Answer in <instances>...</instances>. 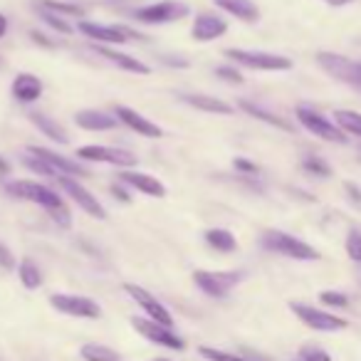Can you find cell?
I'll list each match as a JSON object with an SVG mask.
<instances>
[{"mask_svg": "<svg viewBox=\"0 0 361 361\" xmlns=\"http://www.w3.org/2000/svg\"><path fill=\"white\" fill-rule=\"evenodd\" d=\"M317 65H319L326 75L334 77V80L361 90V62L351 60V57H344V55H336V52L322 50V52H317Z\"/></svg>", "mask_w": 361, "mask_h": 361, "instance_id": "cell-7", "label": "cell"}, {"mask_svg": "<svg viewBox=\"0 0 361 361\" xmlns=\"http://www.w3.org/2000/svg\"><path fill=\"white\" fill-rule=\"evenodd\" d=\"M233 166H235V171H240V173H260V166L257 164H252V161H247V159H243V156H238L235 161H233Z\"/></svg>", "mask_w": 361, "mask_h": 361, "instance_id": "cell-39", "label": "cell"}, {"mask_svg": "<svg viewBox=\"0 0 361 361\" xmlns=\"http://www.w3.org/2000/svg\"><path fill=\"white\" fill-rule=\"evenodd\" d=\"M154 361H169V359H154Z\"/></svg>", "mask_w": 361, "mask_h": 361, "instance_id": "cell-47", "label": "cell"}, {"mask_svg": "<svg viewBox=\"0 0 361 361\" xmlns=\"http://www.w3.org/2000/svg\"><path fill=\"white\" fill-rule=\"evenodd\" d=\"M131 326H134L146 341H151V344H156V346H164V349H171V351L186 349V341L180 339L171 326L156 324V322L149 319V317H134V319H131Z\"/></svg>", "mask_w": 361, "mask_h": 361, "instance_id": "cell-10", "label": "cell"}, {"mask_svg": "<svg viewBox=\"0 0 361 361\" xmlns=\"http://www.w3.org/2000/svg\"><path fill=\"white\" fill-rule=\"evenodd\" d=\"M346 191L351 193V201L359 203V206H361V191H359V188H356L354 183H346Z\"/></svg>", "mask_w": 361, "mask_h": 361, "instance_id": "cell-42", "label": "cell"}, {"mask_svg": "<svg viewBox=\"0 0 361 361\" xmlns=\"http://www.w3.org/2000/svg\"><path fill=\"white\" fill-rule=\"evenodd\" d=\"M114 116L119 119V124H124V126H129L131 131H136V136H144V139H161V136H164V129H161L159 124L146 119L144 114H139V111L131 109V106L116 104Z\"/></svg>", "mask_w": 361, "mask_h": 361, "instance_id": "cell-15", "label": "cell"}, {"mask_svg": "<svg viewBox=\"0 0 361 361\" xmlns=\"http://www.w3.org/2000/svg\"><path fill=\"white\" fill-rule=\"evenodd\" d=\"M295 114H297V121H300L310 134L319 136L322 141H329V144H346L344 131H341L331 119H326L324 114H319L317 109H312V106H307V104H300Z\"/></svg>", "mask_w": 361, "mask_h": 361, "instance_id": "cell-8", "label": "cell"}, {"mask_svg": "<svg viewBox=\"0 0 361 361\" xmlns=\"http://www.w3.org/2000/svg\"><path fill=\"white\" fill-rule=\"evenodd\" d=\"M223 13L238 18L240 23H257L260 20V8L252 0H213Z\"/></svg>", "mask_w": 361, "mask_h": 361, "instance_id": "cell-23", "label": "cell"}, {"mask_svg": "<svg viewBox=\"0 0 361 361\" xmlns=\"http://www.w3.org/2000/svg\"><path fill=\"white\" fill-rule=\"evenodd\" d=\"M80 356L85 361H121V354L106 344H82Z\"/></svg>", "mask_w": 361, "mask_h": 361, "instance_id": "cell-29", "label": "cell"}, {"mask_svg": "<svg viewBox=\"0 0 361 361\" xmlns=\"http://www.w3.org/2000/svg\"><path fill=\"white\" fill-rule=\"evenodd\" d=\"M6 191L11 193L13 198H20V201L35 203V206L45 208L47 213H55V211L67 208L60 193L52 191V188L45 186V183H37V180H11V183L6 186Z\"/></svg>", "mask_w": 361, "mask_h": 361, "instance_id": "cell-2", "label": "cell"}, {"mask_svg": "<svg viewBox=\"0 0 361 361\" xmlns=\"http://www.w3.org/2000/svg\"><path fill=\"white\" fill-rule=\"evenodd\" d=\"M8 173H11V164H8V161L0 156V176H8Z\"/></svg>", "mask_w": 361, "mask_h": 361, "instance_id": "cell-45", "label": "cell"}, {"mask_svg": "<svg viewBox=\"0 0 361 361\" xmlns=\"http://www.w3.org/2000/svg\"><path fill=\"white\" fill-rule=\"evenodd\" d=\"M77 30L85 37H90L92 42H97V45H106V47L124 45L129 40H146V35H141L134 27H126V25H99V23L80 20L77 23Z\"/></svg>", "mask_w": 361, "mask_h": 361, "instance_id": "cell-4", "label": "cell"}, {"mask_svg": "<svg viewBox=\"0 0 361 361\" xmlns=\"http://www.w3.org/2000/svg\"><path fill=\"white\" fill-rule=\"evenodd\" d=\"M37 8H42V11L47 13H55V16L60 18H85L87 11L82 6H75V3H60V0H40L37 3Z\"/></svg>", "mask_w": 361, "mask_h": 361, "instance_id": "cell-27", "label": "cell"}, {"mask_svg": "<svg viewBox=\"0 0 361 361\" xmlns=\"http://www.w3.org/2000/svg\"><path fill=\"white\" fill-rule=\"evenodd\" d=\"M226 57H231L233 65L247 67L255 72H287L292 70V60L277 52H262V50H240V47H228Z\"/></svg>", "mask_w": 361, "mask_h": 361, "instance_id": "cell-3", "label": "cell"}, {"mask_svg": "<svg viewBox=\"0 0 361 361\" xmlns=\"http://www.w3.org/2000/svg\"><path fill=\"white\" fill-rule=\"evenodd\" d=\"M27 116H30V121L37 126V131H42V134H45L47 139L57 141V144H67V141H70V136H67L65 126L57 124L55 119H50V116L40 114V111H32V114H27Z\"/></svg>", "mask_w": 361, "mask_h": 361, "instance_id": "cell-24", "label": "cell"}, {"mask_svg": "<svg viewBox=\"0 0 361 361\" xmlns=\"http://www.w3.org/2000/svg\"><path fill=\"white\" fill-rule=\"evenodd\" d=\"M319 302L326 307H334V310H344V307H349V297H346L344 292H334V290L319 292Z\"/></svg>", "mask_w": 361, "mask_h": 361, "instance_id": "cell-35", "label": "cell"}, {"mask_svg": "<svg viewBox=\"0 0 361 361\" xmlns=\"http://www.w3.org/2000/svg\"><path fill=\"white\" fill-rule=\"evenodd\" d=\"M6 35H8V18L0 13V40H3Z\"/></svg>", "mask_w": 361, "mask_h": 361, "instance_id": "cell-44", "label": "cell"}, {"mask_svg": "<svg viewBox=\"0 0 361 361\" xmlns=\"http://www.w3.org/2000/svg\"><path fill=\"white\" fill-rule=\"evenodd\" d=\"M322 3H326V6H331V8H344V6H349V3H354V0H322Z\"/></svg>", "mask_w": 361, "mask_h": 361, "instance_id": "cell-43", "label": "cell"}, {"mask_svg": "<svg viewBox=\"0 0 361 361\" xmlns=\"http://www.w3.org/2000/svg\"><path fill=\"white\" fill-rule=\"evenodd\" d=\"M3 65H6V62H3V55H0V70H3Z\"/></svg>", "mask_w": 361, "mask_h": 361, "instance_id": "cell-46", "label": "cell"}, {"mask_svg": "<svg viewBox=\"0 0 361 361\" xmlns=\"http://www.w3.org/2000/svg\"><path fill=\"white\" fill-rule=\"evenodd\" d=\"M13 265H16V260H13L11 250H8L6 245H0V267H6V270H11Z\"/></svg>", "mask_w": 361, "mask_h": 361, "instance_id": "cell-40", "label": "cell"}, {"mask_svg": "<svg viewBox=\"0 0 361 361\" xmlns=\"http://www.w3.org/2000/svg\"><path fill=\"white\" fill-rule=\"evenodd\" d=\"M297 361H302V359H297Z\"/></svg>", "mask_w": 361, "mask_h": 361, "instance_id": "cell-48", "label": "cell"}, {"mask_svg": "<svg viewBox=\"0 0 361 361\" xmlns=\"http://www.w3.org/2000/svg\"><path fill=\"white\" fill-rule=\"evenodd\" d=\"M50 305L57 312L67 317H77V319H99L102 317V307L97 305L92 297L85 295H65V292H55L50 295Z\"/></svg>", "mask_w": 361, "mask_h": 361, "instance_id": "cell-12", "label": "cell"}, {"mask_svg": "<svg viewBox=\"0 0 361 361\" xmlns=\"http://www.w3.org/2000/svg\"><path fill=\"white\" fill-rule=\"evenodd\" d=\"M290 310L295 312V317L302 324L314 331H341L349 326L346 319H341V317L331 314V312H326V310H319V307L302 305V302H290Z\"/></svg>", "mask_w": 361, "mask_h": 361, "instance_id": "cell-9", "label": "cell"}, {"mask_svg": "<svg viewBox=\"0 0 361 361\" xmlns=\"http://www.w3.org/2000/svg\"><path fill=\"white\" fill-rule=\"evenodd\" d=\"M228 32L226 18H221L218 13H198L193 18L191 25V37L196 42H213L218 37H223Z\"/></svg>", "mask_w": 361, "mask_h": 361, "instance_id": "cell-16", "label": "cell"}, {"mask_svg": "<svg viewBox=\"0 0 361 361\" xmlns=\"http://www.w3.org/2000/svg\"><path fill=\"white\" fill-rule=\"evenodd\" d=\"M243 272L240 270H196L193 272V282L196 287L208 297H216V300H223V297L231 295V290H235L243 282Z\"/></svg>", "mask_w": 361, "mask_h": 361, "instance_id": "cell-5", "label": "cell"}, {"mask_svg": "<svg viewBox=\"0 0 361 361\" xmlns=\"http://www.w3.org/2000/svg\"><path fill=\"white\" fill-rule=\"evenodd\" d=\"M300 359H302V361H331V356L326 354L324 349H319V346L305 344V346L300 349Z\"/></svg>", "mask_w": 361, "mask_h": 361, "instance_id": "cell-37", "label": "cell"}, {"mask_svg": "<svg viewBox=\"0 0 361 361\" xmlns=\"http://www.w3.org/2000/svg\"><path fill=\"white\" fill-rule=\"evenodd\" d=\"M18 277H20L25 290H37V287H42V270L30 257H23L20 260V265H18Z\"/></svg>", "mask_w": 361, "mask_h": 361, "instance_id": "cell-26", "label": "cell"}, {"mask_svg": "<svg viewBox=\"0 0 361 361\" xmlns=\"http://www.w3.org/2000/svg\"><path fill=\"white\" fill-rule=\"evenodd\" d=\"M180 102H186L188 106L198 111H206V114H218V116H231L235 111V106L228 104V102L218 99L211 94H180Z\"/></svg>", "mask_w": 361, "mask_h": 361, "instance_id": "cell-22", "label": "cell"}, {"mask_svg": "<svg viewBox=\"0 0 361 361\" xmlns=\"http://www.w3.org/2000/svg\"><path fill=\"white\" fill-rule=\"evenodd\" d=\"M240 109H243V111H245V114L255 116V119L265 121V124L275 126V129H282V131H292V126H290V124H287V121H285V119H280V116H275V114H272V111L262 109V106L252 104V102H240Z\"/></svg>", "mask_w": 361, "mask_h": 361, "instance_id": "cell-28", "label": "cell"}, {"mask_svg": "<svg viewBox=\"0 0 361 361\" xmlns=\"http://www.w3.org/2000/svg\"><path fill=\"white\" fill-rule=\"evenodd\" d=\"M216 75L221 77L223 82H228V85H243L240 70H235L233 65H221V67H216Z\"/></svg>", "mask_w": 361, "mask_h": 361, "instance_id": "cell-38", "label": "cell"}, {"mask_svg": "<svg viewBox=\"0 0 361 361\" xmlns=\"http://www.w3.org/2000/svg\"><path fill=\"white\" fill-rule=\"evenodd\" d=\"M119 178L121 183L136 188V191L149 198H166V186L151 173H144V171H124V173H119Z\"/></svg>", "mask_w": 361, "mask_h": 361, "instance_id": "cell-18", "label": "cell"}, {"mask_svg": "<svg viewBox=\"0 0 361 361\" xmlns=\"http://www.w3.org/2000/svg\"><path fill=\"white\" fill-rule=\"evenodd\" d=\"M334 124L339 126L344 134L359 136L361 139V114L354 109H336L334 111Z\"/></svg>", "mask_w": 361, "mask_h": 361, "instance_id": "cell-30", "label": "cell"}, {"mask_svg": "<svg viewBox=\"0 0 361 361\" xmlns=\"http://www.w3.org/2000/svg\"><path fill=\"white\" fill-rule=\"evenodd\" d=\"M344 247H346V255H349L351 260L361 262V231H356V228H354V231H349Z\"/></svg>", "mask_w": 361, "mask_h": 361, "instance_id": "cell-36", "label": "cell"}, {"mask_svg": "<svg viewBox=\"0 0 361 361\" xmlns=\"http://www.w3.org/2000/svg\"><path fill=\"white\" fill-rule=\"evenodd\" d=\"M35 8H37V6H35ZM37 13H40V20L45 23V25H50L55 32H60V35H72V32H75V27H72L70 23L65 20V18L55 16V13L42 11V8H37Z\"/></svg>", "mask_w": 361, "mask_h": 361, "instance_id": "cell-32", "label": "cell"}, {"mask_svg": "<svg viewBox=\"0 0 361 361\" xmlns=\"http://www.w3.org/2000/svg\"><path fill=\"white\" fill-rule=\"evenodd\" d=\"M203 238H206L208 245L218 252H235L238 250L235 235H233L231 231H226V228H211V231L203 233Z\"/></svg>", "mask_w": 361, "mask_h": 361, "instance_id": "cell-25", "label": "cell"}, {"mask_svg": "<svg viewBox=\"0 0 361 361\" xmlns=\"http://www.w3.org/2000/svg\"><path fill=\"white\" fill-rule=\"evenodd\" d=\"M302 169H305L310 176H317V178H329V176H331V166L326 164L324 159H319V156H312V154L302 159Z\"/></svg>", "mask_w": 361, "mask_h": 361, "instance_id": "cell-31", "label": "cell"}, {"mask_svg": "<svg viewBox=\"0 0 361 361\" xmlns=\"http://www.w3.org/2000/svg\"><path fill=\"white\" fill-rule=\"evenodd\" d=\"M42 90H45V87H42V80L37 75H32V72H20L11 85L13 97H16L18 102H23V104L37 102L42 97Z\"/></svg>", "mask_w": 361, "mask_h": 361, "instance_id": "cell-20", "label": "cell"}, {"mask_svg": "<svg viewBox=\"0 0 361 361\" xmlns=\"http://www.w3.org/2000/svg\"><path fill=\"white\" fill-rule=\"evenodd\" d=\"M23 164H25V169H30L32 173H37V176H47V178H60V173H57L55 169H52L47 161H42V159H37V156H25L23 159Z\"/></svg>", "mask_w": 361, "mask_h": 361, "instance_id": "cell-33", "label": "cell"}, {"mask_svg": "<svg viewBox=\"0 0 361 361\" xmlns=\"http://www.w3.org/2000/svg\"><path fill=\"white\" fill-rule=\"evenodd\" d=\"M75 124L85 131H109L119 126V119L102 109H82L75 114Z\"/></svg>", "mask_w": 361, "mask_h": 361, "instance_id": "cell-21", "label": "cell"}, {"mask_svg": "<svg viewBox=\"0 0 361 361\" xmlns=\"http://www.w3.org/2000/svg\"><path fill=\"white\" fill-rule=\"evenodd\" d=\"M27 154L47 161V164H50L60 176H70V178H82V176H90V171H87L85 166H80V161H72V159H67V156H62V154H55V151L45 149V146H27Z\"/></svg>", "mask_w": 361, "mask_h": 361, "instance_id": "cell-17", "label": "cell"}, {"mask_svg": "<svg viewBox=\"0 0 361 361\" xmlns=\"http://www.w3.org/2000/svg\"><path fill=\"white\" fill-rule=\"evenodd\" d=\"M92 50H94L99 57H104L106 62H111V65L121 67V70H126V72H134V75H141V77L151 75L149 65H144V62L136 60V57L126 55V52H119V50H114V47H106V45H94Z\"/></svg>", "mask_w": 361, "mask_h": 361, "instance_id": "cell-19", "label": "cell"}, {"mask_svg": "<svg viewBox=\"0 0 361 361\" xmlns=\"http://www.w3.org/2000/svg\"><path fill=\"white\" fill-rule=\"evenodd\" d=\"M111 193H114V196L119 198V201H124V203H129V201H131V198H129V193H126L121 186H116V183H111Z\"/></svg>", "mask_w": 361, "mask_h": 361, "instance_id": "cell-41", "label": "cell"}, {"mask_svg": "<svg viewBox=\"0 0 361 361\" xmlns=\"http://www.w3.org/2000/svg\"><path fill=\"white\" fill-rule=\"evenodd\" d=\"M57 186H60L62 191H65L67 196H70L72 201H75L90 218H97V221H104V218H106V208L102 206V203L97 201V196H92V193L87 191V188L82 186L77 178L60 176V178H57Z\"/></svg>", "mask_w": 361, "mask_h": 361, "instance_id": "cell-13", "label": "cell"}, {"mask_svg": "<svg viewBox=\"0 0 361 361\" xmlns=\"http://www.w3.org/2000/svg\"><path fill=\"white\" fill-rule=\"evenodd\" d=\"M262 247L267 252H275V255L290 257V260H300V262H317L319 260V250L312 247L310 243L300 240V238L290 235L285 231H265L262 233Z\"/></svg>", "mask_w": 361, "mask_h": 361, "instance_id": "cell-1", "label": "cell"}, {"mask_svg": "<svg viewBox=\"0 0 361 361\" xmlns=\"http://www.w3.org/2000/svg\"><path fill=\"white\" fill-rule=\"evenodd\" d=\"M77 159L80 161H94V164H109L116 169H134L136 156L126 149H114V146H102V144H87L77 149Z\"/></svg>", "mask_w": 361, "mask_h": 361, "instance_id": "cell-11", "label": "cell"}, {"mask_svg": "<svg viewBox=\"0 0 361 361\" xmlns=\"http://www.w3.org/2000/svg\"><path fill=\"white\" fill-rule=\"evenodd\" d=\"M191 8L178 0H161V3H149L134 11V20L144 23V25H166V23H176L188 18Z\"/></svg>", "mask_w": 361, "mask_h": 361, "instance_id": "cell-6", "label": "cell"}, {"mask_svg": "<svg viewBox=\"0 0 361 361\" xmlns=\"http://www.w3.org/2000/svg\"><path fill=\"white\" fill-rule=\"evenodd\" d=\"M201 356L208 361H252V359H245V356H238V354H231V351H223V349H213V346H201Z\"/></svg>", "mask_w": 361, "mask_h": 361, "instance_id": "cell-34", "label": "cell"}, {"mask_svg": "<svg viewBox=\"0 0 361 361\" xmlns=\"http://www.w3.org/2000/svg\"><path fill=\"white\" fill-rule=\"evenodd\" d=\"M124 292L131 297V300L136 302V305L141 307V310L149 314V319H154L156 324H164V326H173V317H171V312L166 310L164 305H161L159 300H156L154 295H151L149 290H144V287L134 285V282H124Z\"/></svg>", "mask_w": 361, "mask_h": 361, "instance_id": "cell-14", "label": "cell"}]
</instances>
